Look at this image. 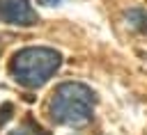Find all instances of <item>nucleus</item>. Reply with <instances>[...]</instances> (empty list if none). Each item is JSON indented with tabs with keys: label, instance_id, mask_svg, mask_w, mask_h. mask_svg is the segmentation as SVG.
I'll list each match as a JSON object with an SVG mask.
<instances>
[{
	"label": "nucleus",
	"instance_id": "obj_2",
	"mask_svg": "<svg viewBox=\"0 0 147 135\" xmlns=\"http://www.w3.org/2000/svg\"><path fill=\"white\" fill-rule=\"evenodd\" d=\"M60 64H62V55L55 48L30 46L14 55L9 71L18 85L28 89H37L60 69Z\"/></svg>",
	"mask_w": 147,
	"mask_h": 135
},
{
	"label": "nucleus",
	"instance_id": "obj_4",
	"mask_svg": "<svg viewBox=\"0 0 147 135\" xmlns=\"http://www.w3.org/2000/svg\"><path fill=\"white\" fill-rule=\"evenodd\" d=\"M124 18L133 30H140L147 34V9H129L124 14Z\"/></svg>",
	"mask_w": 147,
	"mask_h": 135
},
{
	"label": "nucleus",
	"instance_id": "obj_1",
	"mask_svg": "<svg viewBox=\"0 0 147 135\" xmlns=\"http://www.w3.org/2000/svg\"><path fill=\"white\" fill-rule=\"evenodd\" d=\"M94 92L83 82H62L55 87L48 112L55 124L62 126H85L94 112Z\"/></svg>",
	"mask_w": 147,
	"mask_h": 135
},
{
	"label": "nucleus",
	"instance_id": "obj_5",
	"mask_svg": "<svg viewBox=\"0 0 147 135\" xmlns=\"http://www.w3.org/2000/svg\"><path fill=\"white\" fill-rule=\"evenodd\" d=\"M9 135H46L37 124H32V121H25L23 126H18V128H14Z\"/></svg>",
	"mask_w": 147,
	"mask_h": 135
},
{
	"label": "nucleus",
	"instance_id": "obj_3",
	"mask_svg": "<svg viewBox=\"0 0 147 135\" xmlns=\"http://www.w3.org/2000/svg\"><path fill=\"white\" fill-rule=\"evenodd\" d=\"M0 21L9 25H34L37 11L28 0H0Z\"/></svg>",
	"mask_w": 147,
	"mask_h": 135
},
{
	"label": "nucleus",
	"instance_id": "obj_6",
	"mask_svg": "<svg viewBox=\"0 0 147 135\" xmlns=\"http://www.w3.org/2000/svg\"><path fill=\"white\" fill-rule=\"evenodd\" d=\"M39 5H44V7H55V5H60L62 0H37Z\"/></svg>",
	"mask_w": 147,
	"mask_h": 135
}]
</instances>
